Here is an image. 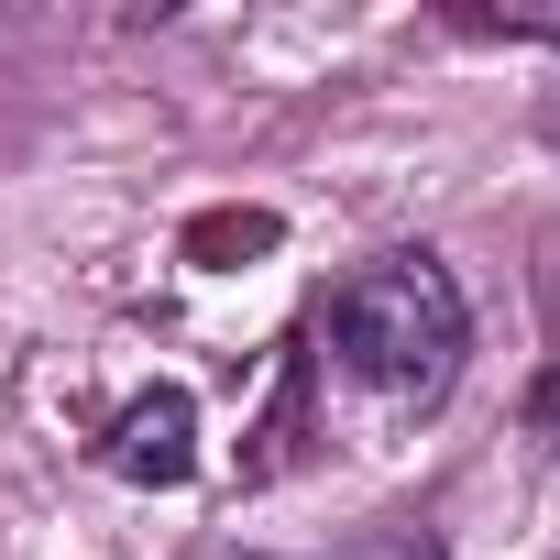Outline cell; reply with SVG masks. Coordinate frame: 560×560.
<instances>
[{
  "label": "cell",
  "instance_id": "obj_1",
  "mask_svg": "<svg viewBox=\"0 0 560 560\" xmlns=\"http://www.w3.org/2000/svg\"><path fill=\"white\" fill-rule=\"evenodd\" d=\"M462 352H472V308H462V275L429 242H396V253L352 264L308 319L319 385L341 407H363L374 429L440 418V396L462 385Z\"/></svg>",
  "mask_w": 560,
  "mask_h": 560
},
{
  "label": "cell",
  "instance_id": "obj_2",
  "mask_svg": "<svg viewBox=\"0 0 560 560\" xmlns=\"http://www.w3.org/2000/svg\"><path fill=\"white\" fill-rule=\"evenodd\" d=\"M100 472H110V483H187V472H198V407H187V385L132 396V407L100 429Z\"/></svg>",
  "mask_w": 560,
  "mask_h": 560
},
{
  "label": "cell",
  "instance_id": "obj_3",
  "mask_svg": "<svg viewBox=\"0 0 560 560\" xmlns=\"http://www.w3.org/2000/svg\"><path fill=\"white\" fill-rule=\"evenodd\" d=\"M330 560H451L429 527H385V538H352V549H330Z\"/></svg>",
  "mask_w": 560,
  "mask_h": 560
},
{
  "label": "cell",
  "instance_id": "obj_4",
  "mask_svg": "<svg viewBox=\"0 0 560 560\" xmlns=\"http://www.w3.org/2000/svg\"><path fill=\"white\" fill-rule=\"evenodd\" d=\"M527 429H538V451H560V363L538 374V396H527Z\"/></svg>",
  "mask_w": 560,
  "mask_h": 560
}]
</instances>
